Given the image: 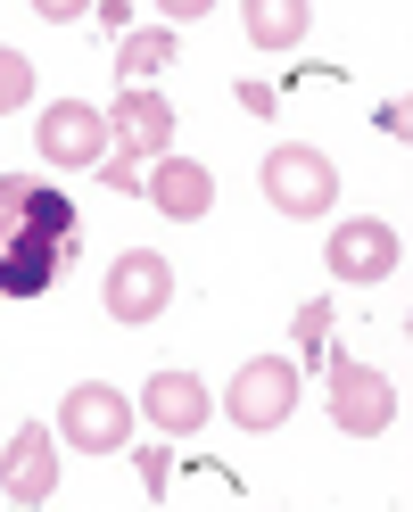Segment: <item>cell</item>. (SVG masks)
<instances>
[{
    "label": "cell",
    "instance_id": "6da1fadb",
    "mask_svg": "<svg viewBox=\"0 0 413 512\" xmlns=\"http://www.w3.org/2000/svg\"><path fill=\"white\" fill-rule=\"evenodd\" d=\"M75 265V207L34 174H0V298H42Z\"/></svg>",
    "mask_w": 413,
    "mask_h": 512
},
{
    "label": "cell",
    "instance_id": "7a4b0ae2",
    "mask_svg": "<svg viewBox=\"0 0 413 512\" xmlns=\"http://www.w3.org/2000/svg\"><path fill=\"white\" fill-rule=\"evenodd\" d=\"M265 199H273L281 215H331V199H339V166H331L323 149L290 141V149L265 157Z\"/></svg>",
    "mask_w": 413,
    "mask_h": 512
},
{
    "label": "cell",
    "instance_id": "3957f363",
    "mask_svg": "<svg viewBox=\"0 0 413 512\" xmlns=\"http://www.w3.org/2000/svg\"><path fill=\"white\" fill-rule=\"evenodd\" d=\"M323 372H331V422L347 438H380L397 422V380H380L372 364H347V356H323Z\"/></svg>",
    "mask_w": 413,
    "mask_h": 512
},
{
    "label": "cell",
    "instance_id": "277c9868",
    "mask_svg": "<svg viewBox=\"0 0 413 512\" xmlns=\"http://www.w3.org/2000/svg\"><path fill=\"white\" fill-rule=\"evenodd\" d=\"M58 430H67L75 455H124V446H133V405L116 389H100V380H83V389H67V405H58Z\"/></svg>",
    "mask_w": 413,
    "mask_h": 512
},
{
    "label": "cell",
    "instance_id": "5b68a950",
    "mask_svg": "<svg viewBox=\"0 0 413 512\" xmlns=\"http://www.w3.org/2000/svg\"><path fill=\"white\" fill-rule=\"evenodd\" d=\"M100 298H108L116 323H157V314L174 306V265L157 248H124L116 265H108V290Z\"/></svg>",
    "mask_w": 413,
    "mask_h": 512
},
{
    "label": "cell",
    "instance_id": "8992f818",
    "mask_svg": "<svg viewBox=\"0 0 413 512\" xmlns=\"http://www.w3.org/2000/svg\"><path fill=\"white\" fill-rule=\"evenodd\" d=\"M290 405H298V364H290V356H257V364H240V380H232V422H240V430H273V422H290Z\"/></svg>",
    "mask_w": 413,
    "mask_h": 512
},
{
    "label": "cell",
    "instance_id": "52a82bcc",
    "mask_svg": "<svg viewBox=\"0 0 413 512\" xmlns=\"http://www.w3.org/2000/svg\"><path fill=\"white\" fill-rule=\"evenodd\" d=\"M34 149L50 157V166H100V157H108V116L83 108V100H58L34 124Z\"/></svg>",
    "mask_w": 413,
    "mask_h": 512
},
{
    "label": "cell",
    "instance_id": "ba28073f",
    "mask_svg": "<svg viewBox=\"0 0 413 512\" xmlns=\"http://www.w3.org/2000/svg\"><path fill=\"white\" fill-rule=\"evenodd\" d=\"M58 488V455H50V422H25L9 438V463H0V496L9 504H50Z\"/></svg>",
    "mask_w": 413,
    "mask_h": 512
},
{
    "label": "cell",
    "instance_id": "9c48e42d",
    "mask_svg": "<svg viewBox=\"0 0 413 512\" xmlns=\"http://www.w3.org/2000/svg\"><path fill=\"white\" fill-rule=\"evenodd\" d=\"M323 256H331V273H339V281H389L405 248H397L389 223H339Z\"/></svg>",
    "mask_w": 413,
    "mask_h": 512
},
{
    "label": "cell",
    "instance_id": "30bf717a",
    "mask_svg": "<svg viewBox=\"0 0 413 512\" xmlns=\"http://www.w3.org/2000/svg\"><path fill=\"white\" fill-rule=\"evenodd\" d=\"M108 141H124V157H166L174 149V108L157 100V91H116Z\"/></svg>",
    "mask_w": 413,
    "mask_h": 512
},
{
    "label": "cell",
    "instance_id": "8fae6325",
    "mask_svg": "<svg viewBox=\"0 0 413 512\" xmlns=\"http://www.w3.org/2000/svg\"><path fill=\"white\" fill-rule=\"evenodd\" d=\"M141 190L157 199V215H174V223H199V215L215 207V174L190 166V157H157V174H149Z\"/></svg>",
    "mask_w": 413,
    "mask_h": 512
},
{
    "label": "cell",
    "instance_id": "7c38bea8",
    "mask_svg": "<svg viewBox=\"0 0 413 512\" xmlns=\"http://www.w3.org/2000/svg\"><path fill=\"white\" fill-rule=\"evenodd\" d=\"M141 413H149V422L157 430H199L207 422V389H199V372H157L149 380V389H141Z\"/></svg>",
    "mask_w": 413,
    "mask_h": 512
},
{
    "label": "cell",
    "instance_id": "4fadbf2b",
    "mask_svg": "<svg viewBox=\"0 0 413 512\" xmlns=\"http://www.w3.org/2000/svg\"><path fill=\"white\" fill-rule=\"evenodd\" d=\"M174 67V34L157 25V34H124V50H116V75H124V91H149V75H166Z\"/></svg>",
    "mask_w": 413,
    "mask_h": 512
},
{
    "label": "cell",
    "instance_id": "5bb4252c",
    "mask_svg": "<svg viewBox=\"0 0 413 512\" xmlns=\"http://www.w3.org/2000/svg\"><path fill=\"white\" fill-rule=\"evenodd\" d=\"M298 34H306L298 0H257V9H248V42L257 50H298Z\"/></svg>",
    "mask_w": 413,
    "mask_h": 512
},
{
    "label": "cell",
    "instance_id": "9a60e30c",
    "mask_svg": "<svg viewBox=\"0 0 413 512\" xmlns=\"http://www.w3.org/2000/svg\"><path fill=\"white\" fill-rule=\"evenodd\" d=\"M331 323H339L331 298H306V306H298V347H306V364H323V356H331Z\"/></svg>",
    "mask_w": 413,
    "mask_h": 512
},
{
    "label": "cell",
    "instance_id": "2e32d148",
    "mask_svg": "<svg viewBox=\"0 0 413 512\" xmlns=\"http://www.w3.org/2000/svg\"><path fill=\"white\" fill-rule=\"evenodd\" d=\"M25 100H34V58H25V50H0V116L25 108Z\"/></svg>",
    "mask_w": 413,
    "mask_h": 512
},
{
    "label": "cell",
    "instance_id": "e0dca14e",
    "mask_svg": "<svg viewBox=\"0 0 413 512\" xmlns=\"http://www.w3.org/2000/svg\"><path fill=\"white\" fill-rule=\"evenodd\" d=\"M141 488H149V504L166 496V446H141Z\"/></svg>",
    "mask_w": 413,
    "mask_h": 512
},
{
    "label": "cell",
    "instance_id": "ac0fdd59",
    "mask_svg": "<svg viewBox=\"0 0 413 512\" xmlns=\"http://www.w3.org/2000/svg\"><path fill=\"white\" fill-rule=\"evenodd\" d=\"M108 166V190H141V157H100Z\"/></svg>",
    "mask_w": 413,
    "mask_h": 512
},
{
    "label": "cell",
    "instance_id": "d6986e66",
    "mask_svg": "<svg viewBox=\"0 0 413 512\" xmlns=\"http://www.w3.org/2000/svg\"><path fill=\"white\" fill-rule=\"evenodd\" d=\"M372 124H380V133H389V141H405V133H413V108H405V100H389V108H380Z\"/></svg>",
    "mask_w": 413,
    "mask_h": 512
},
{
    "label": "cell",
    "instance_id": "ffe728a7",
    "mask_svg": "<svg viewBox=\"0 0 413 512\" xmlns=\"http://www.w3.org/2000/svg\"><path fill=\"white\" fill-rule=\"evenodd\" d=\"M91 9H83V0H42V25H83Z\"/></svg>",
    "mask_w": 413,
    "mask_h": 512
}]
</instances>
